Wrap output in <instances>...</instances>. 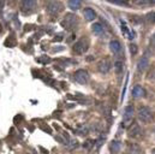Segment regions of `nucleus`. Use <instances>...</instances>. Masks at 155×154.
Returning a JSON list of instances; mask_svg holds the SVG:
<instances>
[{"mask_svg":"<svg viewBox=\"0 0 155 154\" xmlns=\"http://www.w3.org/2000/svg\"><path fill=\"white\" fill-rule=\"evenodd\" d=\"M61 25L66 30H73L77 25H78V17L75 13H66L64 19L61 21Z\"/></svg>","mask_w":155,"mask_h":154,"instance_id":"nucleus-1","label":"nucleus"},{"mask_svg":"<svg viewBox=\"0 0 155 154\" xmlns=\"http://www.w3.org/2000/svg\"><path fill=\"white\" fill-rule=\"evenodd\" d=\"M137 117L142 123H149L153 119V112L148 106H141L138 108Z\"/></svg>","mask_w":155,"mask_h":154,"instance_id":"nucleus-2","label":"nucleus"},{"mask_svg":"<svg viewBox=\"0 0 155 154\" xmlns=\"http://www.w3.org/2000/svg\"><path fill=\"white\" fill-rule=\"evenodd\" d=\"M89 48V41L87 37H81L73 45V52L77 54H84Z\"/></svg>","mask_w":155,"mask_h":154,"instance_id":"nucleus-3","label":"nucleus"},{"mask_svg":"<svg viewBox=\"0 0 155 154\" xmlns=\"http://www.w3.org/2000/svg\"><path fill=\"white\" fill-rule=\"evenodd\" d=\"M73 77H75V81L80 84H87L90 81V75L88 73V71H86L83 69L77 70L73 73Z\"/></svg>","mask_w":155,"mask_h":154,"instance_id":"nucleus-4","label":"nucleus"},{"mask_svg":"<svg viewBox=\"0 0 155 154\" xmlns=\"http://www.w3.org/2000/svg\"><path fill=\"white\" fill-rule=\"evenodd\" d=\"M46 10H47V13L48 15L57 16V15H59L64 10V5L60 1H49L47 4V6H46Z\"/></svg>","mask_w":155,"mask_h":154,"instance_id":"nucleus-5","label":"nucleus"},{"mask_svg":"<svg viewBox=\"0 0 155 154\" xmlns=\"http://www.w3.org/2000/svg\"><path fill=\"white\" fill-rule=\"evenodd\" d=\"M111 69H112V63L108 58H102L101 60H99V63H98V71L99 72L106 75L111 71Z\"/></svg>","mask_w":155,"mask_h":154,"instance_id":"nucleus-6","label":"nucleus"},{"mask_svg":"<svg viewBox=\"0 0 155 154\" xmlns=\"http://www.w3.org/2000/svg\"><path fill=\"white\" fill-rule=\"evenodd\" d=\"M127 134H129V136L132 137V138H138V137L142 135V129H141V126H139L137 123H133V124H131V126L129 128Z\"/></svg>","mask_w":155,"mask_h":154,"instance_id":"nucleus-7","label":"nucleus"},{"mask_svg":"<svg viewBox=\"0 0 155 154\" xmlns=\"http://www.w3.org/2000/svg\"><path fill=\"white\" fill-rule=\"evenodd\" d=\"M110 49L116 55H119V54L123 53V46H121V43H120L119 40H112L110 42Z\"/></svg>","mask_w":155,"mask_h":154,"instance_id":"nucleus-8","label":"nucleus"},{"mask_svg":"<svg viewBox=\"0 0 155 154\" xmlns=\"http://www.w3.org/2000/svg\"><path fill=\"white\" fill-rule=\"evenodd\" d=\"M36 6V1H34V0H23V1H21V10L22 12H28V11H33Z\"/></svg>","mask_w":155,"mask_h":154,"instance_id":"nucleus-9","label":"nucleus"},{"mask_svg":"<svg viewBox=\"0 0 155 154\" xmlns=\"http://www.w3.org/2000/svg\"><path fill=\"white\" fill-rule=\"evenodd\" d=\"M148 65H149V57L148 55H143L138 60V64H137V71H138V73H143L147 70Z\"/></svg>","mask_w":155,"mask_h":154,"instance_id":"nucleus-10","label":"nucleus"},{"mask_svg":"<svg viewBox=\"0 0 155 154\" xmlns=\"http://www.w3.org/2000/svg\"><path fill=\"white\" fill-rule=\"evenodd\" d=\"M133 113H135L133 106H132V105L126 106V108H125V111H124V122H125V123L130 122V120L132 119V117H133Z\"/></svg>","mask_w":155,"mask_h":154,"instance_id":"nucleus-11","label":"nucleus"},{"mask_svg":"<svg viewBox=\"0 0 155 154\" xmlns=\"http://www.w3.org/2000/svg\"><path fill=\"white\" fill-rule=\"evenodd\" d=\"M145 95V90L141 87V86H135L133 89H132V96L135 99H139V98H143Z\"/></svg>","mask_w":155,"mask_h":154,"instance_id":"nucleus-12","label":"nucleus"},{"mask_svg":"<svg viewBox=\"0 0 155 154\" xmlns=\"http://www.w3.org/2000/svg\"><path fill=\"white\" fill-rule=\"evenodd\" d=\"M84 17H86V21L92 22V21H94V19L96 18V13H95V11H94L93 9L86 7V9H84Z\"/></svg>","mask_w":155,"mask_h":154,"instance_id":"nucleus-13","label":"nucleus"},{"mask_svg":"<svg viewBox=\"0 0 155 154\" xmlns=\"http://www.w3.org/2000/svg\"><path fill=\"white\" fill-rule=\"evenodd\" d=\"M92 30H93V33L95 35H101V34H104L105 28H104V25L101 23H94L93 27H92Z\"/></svg>","mask_w":155,"mask_h":154,"instance_id":"nucleus-14","label":"nucleus"},{"mask_svg":"<svg viewBox=\"0 0 155 154\" xmlns=\"http://www.w3.org/2000/svg\"><path fill=\"white\" fill-rule=\"evenodd\" d=\"M120 148H121V143L119 142V141H112L111 142V144H110V150H111V153H118L119 150H120Z\"/></svg>","mask_w":155,"mask_h":154,"instance_id":"nucleus-15","label":"nucleus"},{"mask_svg":"<svg viewBox=\"0 0 155 154\" xmlns=\"http://www.w3.org/2000/svg\"><path fill=\"white\" fill-rule=\"evenodd\" d=\"M116 72L117 73H120L121 71H123V67H124V60H123V58L121 57H118L117 59H116Z\"/></svg>","mask_w":155,"mask_h":154,"instance_id":"nucleus-16","label":"nucleus"},{"mask_svg":"<svg viewBox=\"0 0 155 154\" xmlns=\"http://www.w3.org/2000/svg\"><path fill=\"white\" fill-rule=\"evenodd\" d=\"M142 153V149L138 144H130L129 146V153L127 154H141Z\"/></svg>","mask_w":155,"mask_h":154,"instance_id":"nucleus-17","label":"nucleus"},{"mask_svg":"<svg viewBox=\"0 0 155 154\" xmlns=\"http://www.w3.org/2000/svg\"><path fill=\"white\" fill-rule=\"evenodd\" d=\"M67 5H69V7L71 9V10H77V9H80L81 7V5H82V3L80 1V0H71V1H69L67 3Z\"/></svg>","mask_w":155,"mask_h":154,"instance_id":"nucleus-18","label":"nucleus"},{"mask_svg":"<svg viewBox=\"0 0 155 154\" xmlns=\"http://www.w3.org/2000/svg\"><path fill=\"white\" fill-rule=\"evenodd\" d=\"M144 21H145L147 23H150V24L155 23V12H154V11L148 12V13L144 16Z\"/></svg>","mask_w":155,"mask_h":154,"instance_id":"nucleus-19","label":"nucleus"},{"mask_svg":"<svg viewBox=\"0 0 155 154\" xmlns=\"http://www.w3.org/2000/svg\"><path fill=\"white\" fill-rule=\"evenodd\" d=\"M94 143H95L94 140H87V141L83 143V148L87 149V150H90V149L94 147Z\"/></svg>","mask_w":155,"mask_h":154,"instance_id":"nucleus-20","label":"nucleus"},{"mask_svg":"<svg viewBox=\"0 0 155 154\" xmlns=\"http://www.w3.org/2000/svg\"><path fill=\"white\" fill-rule=\"evenodd\" d=\"M36 61H37V63H41V64H48V63L51 61V59H49L48 57H46V55H42V57H39V58L36 59Z\"/></svg>","mask_w":155,"mask_h":154,"instance_id":"nucleus-21","label":"nucleus"},{"mask_svg":"<svg viewBox=\"0 0 155 154\" xmlns=\"http://www.w3.org/2000/svg\"><path fill=\"white\" fill-rule=\"evenodd\" d=\"M121 31H123V34H124V35H127V36H130L129 28H127V27H126V24H124V23H121Z\"/></svg>","mask_w":155,"mask_h":154,"instance_id":"nucleus-22","label":"nucleus"},{"mask_svg":"<svg viewBox=\"0 0 155 154\" xmlns=\"http://www.w3.org/2000/svg\"><path fill=\"white\" fill-rule=\"evenodd\" d=\"M130 52H131V55H132V57L137 53V46H136L135 43H131V45H130Z\"/></svg>","mask_w":155,"mask_h":154,"instance_id":"nucleus-23","label":"nucleus"},{"mask_svg":"<svg viewBox=\"0 0 155 154\" xmlns=\"http://www.w3.org/2000/svg\"><path fill=\"white\" fill-rule=\"evenodd\" d=\"M78 141H76V140H72L71 141V146H67V148L69 149H73V148H76V147H78Z\"/></svg>","mask_w":155,"mask_h":154,"instance_id":"nucleus-24","label":"nucleus"},{"mask_svg":"<svg viewBox=\"0 0 155 154\" xmlns=\"http://www.w3.org/2000/svg\"><path fill=\"white\" fill-rule=\"evenodd\" d=\"M126 84H127V78H126V83H125V86H124V88H123V92H121V98H120V100H121V101L124 100V96H125V92H126Z\"/></svg>","mask_w":155,"mask_h":154,"instance_id":"nucleus-25","label":"nucleus"},{"mask_svg":"<svg viewBox=\"0 0 155 154\" xmlns=\"http://www.w3.org/2000/svg\"><path fill=\"white\" fill-rule=\"evenodd\" d=\"M55 48H58V49H54V51H52L53 53H55V52H60V51H64V49H65L63 46H59V47H55Z\"/></svg>","mask_w":155,"mask_h":154,"instance_id":"nucleus-26","label":"nucleus"},{"mask_svg":"<svg viewBox=\"0 0 155 154\" xmlns=\"http://www.w3.org/2000/svg\"><path fill=\"white\" fill-rule=\"evenodd\" d=\"M61 40H63V35H58L53 39V41H61Z\"/></svg>","mask_w":155,"mask_h":154,"instance_id":"nucleus-27","label":"nucleus"},{"mask_svg":"<svg viewBox=\"0 0 155 154\" xmlns=\"http://www.w3.org/2000/svg\"><path fill=\"white\" fill-rule=\"evenodd\" d=\"M150 42H151V43H155V34L151 36V40H150Z\"/></svg>","mask_w":155,"mask_h":154,"instance_id":"nucleus-28","label":"nucleus"}]
</instances>
